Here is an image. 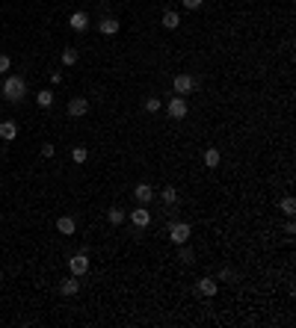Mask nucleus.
<instances>
[{
  "mask_svg": "<svg viewBox=\"0 0 296 328\" xmlns=\"http://www.w3.org/2000/svg\"><path fill=\"white\" fill-rule=\"evenodd\" d=\"M24 95H27V80L21 74H9L3 80V98L12 101V104H18V101H24Z\"/></svg>",
  "mask_w": 296,
  "mask_h": 328,
  "instance_id": "obj_1",
  "label": "nucleus"
},
{
  "mask_svg": "<svg viewBox=\"0 0 296 328\" xmlns=\"http://www.w3.org/2000/svg\"><path fill=\"white\" fill-rule=\"evenodd\" d=\"M89 112V98H83V95H74L71 101H68V107H65V115L68 118H83Z\"/></svg>",
  "mask_w": 296,
  "mask_h": 328,
  "instance_id": "obj_2",
  "label": "nucleus"
},
{
  "mask_svg": "<svg viewBox=\"0 0 296 328\" xmlns=\"http://www.w3.org/2000/svg\"><path fill=\"white\" fill-rule=\"evenodd\" d=\"M190 234H193V228H190L187 222H172V225H169V240H172L175 246H184V243L190 240Z\"/></svg>",
  "mask_w": 296,
  "mask_h": 328,
  "instance_id": "obj_3",
  "label": "nucleus"
},
{
  "mask_svg": "<svg viewBox=\"0 0 296 328\" xmlns=\"http://www.w3.org/2000/svg\"><path fill=\"white\" fill-rule=\"evenodd\" d=\"M172 89H175V95H190L193 89H196V77H190V74H178L175 80H172Z\"/></svg>",
  "mask_w": 296,
  "mask_h": 328,
  "instance_id": "obj_4",
  "label": "nucleus"
},
{
  "mask_svg": "<svg viewBox=\"0 0 296 328\" xmlns=\"http://www.w3.org/2000/svg\"><path fill=\"white\" fill-rule=\"evenodd\" d=\"M166 112H169V118H175V121L187 118V101H184L181 95H175V98L166 104Z\"/></svg>",
  "mask_w": 296,
  "mask_h": 328,
  "instance_id": "obj_5",
  "label": "nucleus"
},
{
  "mask_svg": "<svg viewBox=\"0 0 296 328\" xmlns=\"http://www.w3.org/2000/svg\"><path fill=\"white\" fill-rule=\"evenodd\" d=\"M68 269H71V275H77V278L86 275V272H89V255H86V252H77V255L68 260Z\"/></svg>",
  "mask_w": 296,
  "mask_h": 328,
  "instance_id": "obj_6",
  "label": "nucleus"
},
{
  "mask_svg": "<svg viewBox=\"0 0 296 328\" xmlns=\"http://www.w3.org/2000/svg\"><path fill=\"white\" fill-rule=\"evenodd\" d=\"M127 219H130L136 228H148V225H151V213H148V207H145V204H139L133 213H127Z\"/></svg>",
  "mask_w": 296,
  "mask_h": 328,
  "instance_id": "obj_7",
  "label": "nucleus"
},
{
  "mask_svg": "<svg viewBox=\"0 0 296 328\" xmlns=\"http://www.w3.org/2000/svg\"><path fill=\"white\" fill-rule=\"evenodd\" d=\"M68 27H71L74 33H83V30L89 27V15H86V12H74V15L68 18Z\"/></svg>",
  "mask_w": 296,
  "mask_h": 328,
  "instance_id": "obj_8",
  "label": "nucleus"
},
{
  "mask_svg": "<svg viewBox=\"0 0 296 328\" xmlns=\"http://www.w3.org/2000/svg\"><path fill=\"white\" fill-rule=\"evenodd\" d=\"M56 231L65 234V237H71V234L77 231V222H74L71 216H59V219H56Z\"/></svg>",
  "mask_w": 296,
  "mask_h": 328,
  "instance_id": "obj_9",
  "label": "nucleus"
},
{
  "mask_svg": "<svg viewBox=\"0 0 296 328\" xmlns=\"http://www.w3.org/2000/svg\"><path fill=\"white\" fill-rule=\"evenodd\" d=\"M133 195H136V201H139V204H148V201L154 198V189H151L148 183H136V189H133Z\"/></svg>",
  "mask_w": 296,
  "mask_h": 328,
  "instance_id": "obj_10",
  "label": "nucleus"
},
{
  "mask_svg": "<svg viewBox=\"0 0 296 328\" xmlns=\"http://www.w3.org/2000/svg\"><path fill=\"white\" fill-rule=\"evenodd\" d=\"M199 293L211 299V296H216V293H219V284H216L213 278H202V281H199Z\"/></svg>",
  "mask_w": 296,
  "mask_h": 328,
  "instance_id": "obj_11",
  "label": "nucleus"
},
{
  "mask_svg": "<svg viewBox=\"0 0 296 328\" xmlns=\"http://www.w3.org/2000/svg\"><path fill=\"white\" fill-rule=\"evenodd\" d=\"M77 290H80V281H77V275H71V278H65V281L59 284V293H62V296H74Z\"/></svg>",
  "mask_w": 296,
  "mask_h": 328,
  "instance_id": "obj_12",
  "label": "nucleus"
},
{
  "mask_svg": "<svg viewBox=\"0 0 296 328\" xmlns=\"http://www.w3.org/2000/svg\"><path fill=\"white\" fill-rule=\"evenodd\" d=\"M15 136H18V124H15V121H3V124H0V139H3V142H12Z\"/></svg>",
  "mask_w": 296,
  "mask_h": 328,
  "instance_id": "obj_13",
  "label": "nucleus"
},
{
  "mask_svg": "<svg viewBox=\"0 0 296 328\" xmlns=\"http://www.w3.org/2000/svg\"><path fill=\"white\" fill-rule=\"evenodd\" d=\"M160 24H163L166 30H178V24H181V15L169 9V12H163V18H160Z\"/></svg>",
  "mask_w": 296,
  "mask_h": 328,
  "instance_id": "obj_14",
  "label": "nucleus"
},
{
  "mask_svg": "<svg viewBox=\"0 0 296 328\" xmlns=\"http://www.w3.org/2000/svg\"><path fill=\"white\" fill-rule=\"evenodd\" d=\"M119 27H122V24H119L116 18H104V21L98 24V30H101L104 36H116V33H119Z\"/></svg>",
  "mask_w": 296,
  "mask_h": 328,
  "instance_id": "obj_15",
  "label": "nucleus"
},
{
  "mask_svg": "<svg viewBox=\"0 0 296 328\" xmlns=\"http://www.w3.org/2000/svg\"><path fill=\"white\" fill-rule=\"evenodd\" d=\"M202 160H205V166H208V169H216V166H219V160H222V154H219L216 148H208Z\"/></svg>",
  "mask_w": 296,
  "mask_h": 328,
  "instance_id": "obj_16",
  "label": "nucleus"
},
{
  "mask_svg": "<svg viewBox=\"0 0 296 328\" xmlns=\"http://www.w3.org/2000/svg\"><path fill=\"white\" fill-rule=\"evenodd\" d=\"M125 219H127V213H125L122 207H110V210H107V222H110V225H122Z\"/></svg>",
  "mask_w": 296,
  "mask_h": 328,
  "instance_id": "obj_17",
  "label": "nucleus"
},
{
  "mask_svg": "<svg viewBox=\"0 0 296 328\" xmlns=\"http://www.w3.org/2000/svg\"><path fill=\"white\" fill-rule=\"evenodd\" d=\"M279 210H282L285 216H294V213H296V198H294V195H285V198L279 201Z\"/></svg>",
  "mask_w": 296,
  "mask_h": 328,
  "instance_id": "obj_18",
  "label": "nucleus"
},
{
  "mask_svg": "<svg viewBox=\"0 0 296 328\" xmlns=\"http://www.w3.org/2000/svg\"><path fill=\"white\" fill-rule=\"evenodd\" d=\"M36 104H39L42 109H47V107L53 104V92H50V89H44V92H39V95H36Z\"/></svg>",
  "mask_w": 296,
  "mask_h": 328,
  "instance_id": "obj_19",
  "label": "nucleus"
},
{
  "mask_svg": "<svg viewBox=\"0 0 296 328\" xmlns=\"http://www.w3.org/2000/svg\"><path fill=\"white\" fill-rule=\"evenodd\" d=\"M77 59H80V53H77L74 47H65V50H62V65H77Z\"/></svg>",
  "mask_w": 296,
  "mask_h": 328,
  "instance_id": "obj_20",
  "label": "nucleus"
},
{
  "mask_svg": "<svg viewBox=\"0 0 296 328\" xmlns=\"http://www.w3.org/2000/svg\"><path fill=\"white\" fill-rule=\"evenodd\" d=\"M160 198H163L166 204H175V201H178V189H175V186H163V189H160Z\"/></svg>",
  "mask_w": 296,
  "mask_h": 328,
  "instance_id": "obj_21",
  "label": "nucleus"
},
{
  "mask_svg": "<svg viewBox=\"0 0 296 328\" xmlns=\"http://www.w3.org/2000/svg\"><path fill=\"white\" fill-rule=\"evenodd\" d=\"M71 160H74V163H77V166H80V163H86V160H89V151H86V148H83V145H77V148H74V151H71Z\"/></svg>",
  "mask_w": 296,
  "mask_h": 328,
  "instance_id": "obj_22",
  "label": "nucleus"
},
{
  "mask_svg": "<svg viewBox=\"0 0 296 328\" xmlns=\"http://www.w3.org/2000/svg\"><path fill=\"white\" fill-rule=\"evenodd\" d=\"M193 257H196V255H193V249L184 243V246H181V252H178V260H181V263H193Z\"/></svg>",
  "mask_w": 296,
  "mask_h": 328,
  "instance_id": "obj_23",
  "label": "nucleus"
},
{
  "mask_svg": "<svg viewBox=\"0 0 296 328\" xmlns=\"http://www.w3.org/2000/svg\"><path fill=\"white\" fill-rule=\"evenodd\" d=\"M145 112H160V98H148L145 101Z\"/></svg>",
  "mask_w": 296,
  "mask_h": 328,
  "instance_id": "obj_24",
  "label": "nucleus"
},
{
  "mask_svg": "<svg viewBox=\"0 0 296 328\" xmlns=\"http://www.w3.org/2000/svg\"><path fill=\"white\" fill-rule=\"evenodd\" d=\"M9 65H12V59H9L6 53H0V74H6V71H9Z\"/></svg>",
  "mask_w": 296,
  "mask_h": 328,
  "instance_id": "obj_25",
  "label": "nucleus"
},
{
  "mask_svg": "<svg viewBox=\"0 0 296 328\" xmlns=\"http://www.w3.org/2000/svg\"><path fill=\"white\" fill-rule=\"evenodd\" d=\"M181 3H184V9H199L205 0H181Z\"/></svg>",
  "mask_w": 296,
  "mask_h": 328,
  "instance_id": "obj_26",
  "label": "nucleus"
},
{
  "mask_svg": "<svg viewBox=\"0 0 296 328\" xmlns=\"http://www.w3.org/2000/svg\"><path fill=\"white\" fill-rule=\"evenodd\" d=\"M42 157H53V145H50V142L42 145Z\"/></svg>",
  "mask_w": 296,
  "mask_h": 328,
  "instance_id": "obj_27",
  "label": "nucleus"
},
{
  "mask_svg": "<svg viewBox=\"0 0 296 328\" xmlns=\"http://www.w3.org/2000/svg\"><path fill=\"white\" fill-rule=\"evenodd\" d=\"M219 278H222V281H228V278H234V269H222V272H219Z\"/></svg>",
  "mask_w": 296,
  "mask_h": 328,
  "instance_id": "obj_28",
  "label": "nucleus"
},
{
  "mask_svg": "<svg viewBox=\"0 0 296 328\" xmlns=\"http://www.w3.org/2000/svg\"><path fill=\"white\" fill-rule=\"evenodd\" d=\"M285 234H288V237H294V234H296V225H294V222H288V225H285Z\"/></svg>",
  "mask_w": 296,
  "mask_h": 328,
  "instance_id": "obj_29",
  "label": "nucleus"
},
{
  "mask_svg": "<svg viewBox=\"0 0 296 328\" xmlns=\"http://www.w3.org/2000/svg\"><path fill=\"white\" fill-rule=\"evenodd\" d=\"M0 281H3V272H0Z\"/></svg>",
  "mask_w": 296,
  "mask_h": 328,
  "instance_id": "obj_30",
  "label": "nucleus"
}]
</instances>
